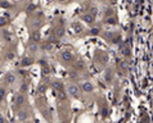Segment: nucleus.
<instances>
[{
    "instance_id": "obj_1",
    "label": "nucleus",
    "mask_w": 153,
    "mask_h": 123,
    "mask_svg": "<svg viewBox=\"0 0 153 123\" xmlns=\"http://www.w3.org/2000/svg\"><path fill=\"white\" fill-rule=\"evenodd\" d=\"M26 101H27L26 94H23V92H18V94L16 95L14 100H13V108H14L16 112L17 110H19V109H22V107L26 104Z\"/></svg>"
},
{
    "instance_id": "obj_2",
    "label": "nucleus",
    "mask_w": 153,
    "mask_h": 123,
    "mask_svg": "<svg viewBox=\"0 0 153 123\" xmlns=\"http://www.w3.org/2000/svg\"><path fill=\"white\" fill-rule=\"evenodd\" d=\"M66 92H67V95H70L71 97H79L81 90H80V87L76 83L70 82V83L66 85Z\"/></svg>"
},
{
    "instance_id": "obj_3",
    "label": "nucleus",
    "mask_w": 153,
    "mask_h": 123,
    "mask_svg": "<svg viewBox=\"0 0 153 123\" xmlns=\"http://www.w3.org/2000/svg\"><path fill=\"white\" fill-rule=\"evenodd\" d=\"M16 117H17V121L23 123L30 119V117H31V110L28 109H19L16 112Z\"/></svg>"
},
{
    "instance_id": "obj_4",
    "label": "nucleus",
    "mask_w": 153,
    "mask_h": 123,
    "mask_svg": "<svg viewBox=\"0 0 153 123\" xmlns=\"http://www.w3.org/2000/svg\"><path fill=\"white\" fill-rule=\"evenodd\" d=\"M4 83L7 85V86H13V85H16L17 80H18V77H17V74L14 73V72H7L5 74H4Z\"/></svg>"
},
{
    "instance_id": "obj_5",
    "label": "nucleus",
    "mask_w": 153,
    "mask_h": 123,
    "mask_svg": "<svg viewBox=\"0 0 153 123\" xmlns=\"http://www.w3.org/2000/svg\"><path fill=\"white\" fill-rule=\"evenodd\" d=\"M61 59L63 63H71L75 60V55L71 50H65V52H62V54H61Z\"/></svg>"
},
{
    "instance_id": "obj_6",
    "label": "nucleus",
    "mask_w": 153,
    "mask_h": 123,
    "mask_svg": "<svg viewBox=\"0 0 153 123\" xmlns=\"http://www.w3.org/2000/svg\"><path fill=\"white\" fill-rule=\"evenodd\" d=\"M27 52L31 54V55H35L40 52V45L39 42H35V41H30L27 44Z\"/></svg>"
},
{
    "instance_id": "obj_7",
    "label": "nucleus",
    "mask_w": 153,
    "mask_h": 123,
    "mask_svg": "<svg viewBox=\"0 0 153 123\" xmlns=\"http://www.w3.org/2000/svg\"><path fill=\"white\" fill-rule=\"evenodd\" d=\"M33 62H35V59L32 58V55H26V57H23L22 59H21L19 62V67H30L33 64Z\"/></svg>"
},
{
    "instance_id": "obj_8",
    "label": "nucleus",
    "mask_w": 153,
    "mask_h": 123,
    "mask_svg": "<svg viewBox=\"0 0 153 123\" xmlns=\"http://www.w3.org/2000/svg\"><path fill=\"white\" fill-rule=\"evenodd\" d=\"M81 90L86 94H90V92L94 91V85H93L90 81H84L81 83Z\"/></svg>"
},
{
    "instance_id": "obj_9",
    "label": "nucleus",
    "mask_w": 153,
    "mask_h": 123,
    "mask_svg": "<svg viewBox=\"0 0 153 123\" xmlns=\"http://www.w3.org/2000/svg\"><path fill=\"white\" fill-rule=\"evenodd\" d=\"M52 86H53V88L56 90L57 92L58 91H63L66 88V86L63 85V82L62 81H59V80H53L52 81Z\"/></svg>"
},
{
    "instance_id": "obj_10",
    "label": "nucleus",
    "mask_w": 153,
    "mask_h": 123,
    "mask_svg": "<svg viewBox=\"0 0 153 123\" xmlns=\"http://www.w3.org/2000/svg\"><path fill=\"white\" fill-rule=\"evenodd\" d=\"M82 21L85 23H88V24H93L95 22V17L94 15H91L90 13H88V14H84L82 15Z\"/></svg>"
},
{
    "instance_id": "obj_11",
    "label": "nucleus",
    "mask_w": 153,
    "mask_h": 123,
    "mask_svg": "<svg viewBox=\"0 0 153 123\" xmlns=\"http://www.w3.org/2000/svg\"><path fill=\"white\" fill-rule=\"evenodd\" d=\"M30 39H31V41L39 42L41 40V33H40V31H32L31 33H30Z\"/></svg>"
},
{
    "instance_id": "obj_12",
    "label": "nucleus",
    "mask_w": 153,
    "mask_h": 123,
    "mask_svg": "<svg viewBox=\"0 0 153 123\" xmlns=\"http://www.w3.org/2000/svg\"><path fill=\"white\" fill-rule=\"evenodd\" d=\"M74 66H75V69L76 71H82V69H85V62L82 60V59H79V60H76V62H74Z\"/></svg>"
},
{
    "instance_id": "obj_13",
    "label": "nucleus",
    "mask_w": 153,
    "mask_h": 123,
    "mask_svg": "<svg viewBox=\"0 0 153 123\" xmlns=\"http://www.w3.org/2000/svg\"><path fill=\"white\" fill-rule=\"evenodd\" d=\"M104 81L107 83H111L113 81V72L111 69H107V72L104 73Z\"/></svg>"
},
{
    "instance_id": "obj_14",
    "label": "nucleus",
    "mask_w": 153,
    "mask_h": 123,
    "mask_svg": "<svg viewBox=\"0 0 153 123\" xmlns=\"http://www.w3.org/2000/svg\"><path fill=\"white\" fill-rule=\"evenodd\" d=\"M98 60H99V63H102V64H105V63L108 62V55L105 54L104 52H102V53H99L98 54Z\"/></svg>"
},
{
    "instance_id": "obj_15",
    "label": "nucleus",
    "mask_w": 153,
    "mask_h": 123,
    "mask_svg": "<svg viewBox=\"0 0 153 123\" xmlns=\"http://www.w3.org/2000/svg\"><path fill=\"white\" fill-rule=\"evenodd\" d=\"M46 90H48V85L46 83H39V86H37V94L40 95H44Z\"/></svg>"
},
{
    "instance_id": "obj_16",
    "label": "nucleus",
    "mask_w": 153,
    "mask_h": 123,
    "mask_svg": "<svg viewBox=\"0 0 153 123\" xmlns=\"http://www.w3.org/2000/svg\"><path fill=\"white\" fill-rule=\"evenodd\" d=\"M1 33H3L4 40H5L7 42H10V41H12V39H13V36H12V33H10L9 31H8V29H3Z\"/></svg>"
},
{
    "instance_id": "obj_17",
    "label": "nucleus",
    "mask_w": 153,
    "mask_h": 123,
    "mask_svg": "<svg viewBox=\"0 0 153 123\" xmlns=\"http://www.w3.org/2000/svg\"><path fill=\"white\" fill-rule=\"evenodd\" d=\"M118 67H120V69L122 72H127V69H129V64H127V62L125 60V59L120 60V63H118Z\"/></svg>"
},
{
    "instance_id": "obj_18",
    "label": "nucleus",
    "mask_w": 153,
    "mask_h": 123,
    "mask_svg": "<svg viewBox=\"0 0 153 123\" xmlns=\"http://www.w3.org/2000/svg\"><path fill=\"white\" fill-rule=\"evenodd\" d=\"M56 36L58 37V39H59V37H63V36H65V28H63V27H58V28L56 29Z\"/></svg>"
},
{
    "instance_id": "obj_19",
    "label": "nucleus",
    "mask_w": 153,
    "mask_h": 123,
    "mask_svg": "<svg viewBox=\"0 0 153 123\" xmlns=\"http://www.w3.org/2000/svg\"><path fill=\"white\" fill-rule=\"evenodd\" d=\"M16 58V53L14 52H7L5 53V59H7V60H13V59Z\"/></svg>"
},
{
    "instance_id": "obj_20",
    "label": "nucleus",
    "mask_w": 153,
    "mask_h": 123,
    "mask_svg": "<svg viewBox=\"0 0 153 123\" xmlns=\"http://www.w3.org/2000/svg\"><path fill=\"white\" fill-rule=\"evenodd\" d=\"M105 23L107 24H117V18L116 17H108V18L105 19Z\"/></svg>"
},
{
    "instance_id": "obj_21",
    "label": "nucleus",
    "mask_w": 153,
    "mask_h": 123,
    "mask_svg": "<svg viewBox=\"0 0 153 123\" xmlns=\"http://www.w3.org/2000/svg\"><path fill=\"white\" fill-rule=\"evenodd\" d=\"M57 95H58V99L59 100H66L67 99V92L65 90H63V91H58Z\"/></svg>"
},
{
    "instance_id": "obj_22",
    "label": "nucleus",
    "mask_w": 153,
    "mask_h": 123,
    "mask_svg": "<svg viewBox=\"0 0 153 123\" xmlns=\"http://www.w3.org/2000/svg\"><path fill=\"white\" fill-rule=\"evenodd\" d=\"M7 95V90H5V87H0V103L4 100V97H5Z\"/></svg>"
},
{
    "instance_id": "obj_23",
    "label": "nucleus",
    "mask_w": 153,
    "mask_h": 123,
    "mask_svg": "<svg viewBox=\"0 0 153 123\" xmlns=\"http://www.w3.org/2000/svg\"><path fill=\"white\" fill-rule=\"evenodd\" d=\"M99 32H100V28L99 27H94V28L90 29V32L89 33H90L91 36H95V35H99Z\"/></svg>"
},
{
    "instance_id": "obj_24",
    "label": "nucleus",
    "mask_w": 153,
    "mask_h": 123,
    "mask_svg": "<svg viewBox=\"0 0 153 123\" xmlns=\"http://www.w3.org/2000/svg\"><path fill=\"white\" fill-rule=\"evenodd\" d=\"M28 90V85H27V82H23L22 85H21V87H19V92H26Z\"/></svg>"
},
{
    "instance_id": "obj_25",
    "label": "nucleus",
    "mask_w": 153,
    "mask_h": 123,
    "mask_svg": "<svg viewBox=\"0 0 153 123\" xmlns=\"http://www.w3.org/2000/svg\"><path fill=\"white\" fill-rule=\"evenodd\" d=\"M46 42H49V44H56V42H58V37L54 35V36H49L48 37V41Z\"/></svg>"
},
{
    "instance_id": "obj_26",
    "label": "nucleus",
    "mask_w": 153,
    "mask_h": 123,
    "mask_svg": "<svg viewBox=\"0 0 153 123\" xmlns=\"http://www.w3.org/2000/svg\"><path fill=\"white\" fill-rule=\"evenodd\" d=\"M74 28H75V32H76V33H80V32L82 31V27L80 26L79 23H74Z\"/></svg>"
},
{
    "instance_id": "obj_27",
    "label": "nucleus",
    "mask_w": 153,
    "mask_h": 123,
    "mask_svg": "<svg viewBox=\"0 0 153 123\" xmlns=\"http://www.w3.org/2000/svg\"><path fill=\"white\" fill-rule=\"evenodd\" d=\"M121 54H122V55H125V57H130V48H127V46H126L125 49H122Z\"/></svg>"
},
{
    "instance_id": "obj_28",
    "label": "nucleus",
    "mask_w": 153,
    "mask_h": 123,
    "mask_svg": "<svg viewBox=\"0 0 153 123\" xmlns=\"http://www.w3.org/2000/svg\"><path fill=\"white\" fill-rule=\"evenodd\" d=\"M8 24V21L7 18H4V17H0V27H4Z\"/></svg>"
},
{
    "instance_id": "obj_29",
    "label": "nucleus",
    "mask_w": 153,
    "mask_h": 123,
    "mask_svg": "<svg viewBox=\"0 0 153 123\" xmlns=\"http://www.w3.org/2000/svg\"><path fill=\"white\" fill-rule=\"evenodd\" d=\"M90 14L94 15L95 18H97V14H98V8H97V7H91V8H90Z\"/></svg>"
},
{
    "instance_id": "obj_30",
    "label": "nucleus",
    "mask_w": 153,
    "mask_h": 123,
    "mask_svg": "<svg viewBox=\"0 0 153 123\" xmlns=\"http://www.w3.org/2000/svg\"><path fill=\"white\" fill-rule=\"evenodd\" d=\"M44 50H46V52H52V50H53V46H52V44H49V42H46V44L44 45Z\"/></svg>"
},
{
    "instance_id": "obj_31",
    "label": "nucleus",
    "mask_w": 153,
    "mask_h": 123,
    "mask_svg": "<svg viewBox=\"0 0 153 123\" xmlns=\"http://www.w3.org/2000/svg\"><path fill=\"white\" fill-rule=\"evenodd\" d=\"M42 72H44V74H49L50 73V68H49V66H46V67H42Z\"/></svg>"
},
{
    "instance_id": "obj_32",
    "label": "nucleus",
    "mask_w": 153,
    "mask_h": 123,
    "mask_svg": "<svg viewBox=\"0 0 153 123\" xmlns=\"http://www.w3.org/2000/svg\"><path fill=\"white\" fill-rule=\"evenodd\" d=\"M0 123H7V121H5V117H4V114L0 112Z\"/></svg>"
},
{
    "instance_id": "obj_33",
    "label": "nucleus",
    "mask_w": 153,
    "mask_h": 123,
    "mask_svg": "<svg viewBox=\"0 0 153 123\" xmlns=\"http://www.w3.org/2000/svg\"><path fill=\"white\" fill-rule=\"evenodd\" d=\"M0 5H1L3 8H9V5H10V4L8 3V1H1V4H0Z\"/></svg>"
},
{
    "instance_id": "obj_34",
    "label": "nucleus",
    "mask_w": 153,
    "mask_h": 123,
    "mask_svg": "<svg viewBox=\"0 0 153 123\" xmlns=\"http://www.w3.org/2000/svg\"><path fill=\"white\" fill-rule=\"evenodd\" d=\"M39 64H41L42 67H46V66H48V64H46V62L44 60V59H40V60H39Z\"/></svg>"
},
{
    "instance_id": "obj_35",
    "label": "nucleus",
    "mask_w": 153,
    "mask_h": 123,
    "mask_svg": "<svg viewBox=\"0 0 153 123\" xmlns=\"http://www.w3.org/2000/svg\"><path fill=\"white\" fill-rule=\"evenodd\" d=\"M33 9H35V5H28L27 7V12H32Z\"/></svg>"
},
{
    "instance_id": "obj_36",
    "label": "nucleus",
    "mask_w": 153,
    "mask_h": 123,
    "mask_svg": "<svg viewBox=\"0 0 153 123\" xmlns=\"http://www.w3.org/2000/svg\"><path fill=\"white\" fill-rule=\"evenodd\" d=\"M76 76H77V74H76L75 72H72V73L70 72V77H71V78H76Z\"/></svg>"
},
{
    "instance_id": "obj_37",
    "label": "nucleus",
    "mask_w": 153,
    "mask_h": 123,
    "mask_svg": "<svg viewBox=\"0 0 153 123\" xmlns=\"http://www.w3.org/2000/svg\"><path fill=\"white\" fill-rule=\"evenodd\" d=\"M58 1H59V3H66L67 0H58Z\"/></svg>"
},
{
    "instance_id": "obj_38",
    "label": "nucleus",
    "mask_w": 153,
    "mask_h": 123,
    "mask_svg": "<svg viewBox=\"0 0 153 123\" xmlns=\"http://www.w3.org/2000/svg\"><path fill=\"white\" fill-rule=\"evenodd\" d=\"M59 123H66V122H59Z\"/></svg>"
}]
</instances>
